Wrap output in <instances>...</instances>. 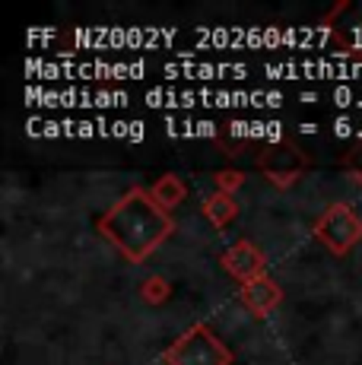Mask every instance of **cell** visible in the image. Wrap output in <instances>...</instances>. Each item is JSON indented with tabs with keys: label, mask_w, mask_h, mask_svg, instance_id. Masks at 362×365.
Instances as JSON below:
<instances>
[{
	"label": "cell",
	"mask_w": 362,
	"mask_h": 365,
	"mask_svg": "<svg viewBox=\"0 0 362 365\" xmlns=\"http://www.w3.org/2000/svg\"><path fill=\"white\" fill-rule=\"evenodd\" d=\"M99 232L121 251L128 261L140 264L152 248L169 238L172 232V216L152 200L150 191L143 187H130L115 207L99 220Z\"/></svg>",
	"instance_id": "obj_1"
},
{
	"label": "cell",
	"mask_w": 362,
	"mask_h": 365,
	"mask_svg": "<svg viewBox=\"0 0 362 365\" xmlns=\"http://www.w3.org/2000/svg\"><path fill=\"white\" fill-rule=\"evenodd\" d=\"M232 353L210 334V327L197 324L185 336H178L165 349V365H229Z\"/></svg>",
	"instance_id": "obj_2"
},
{
	"label": "cell",
	"mask_w": 362,
	"mask_h": 365,
	"mask_svg": "<svg viewBox=\"0 0 362 365\" xmlns=\"http://www.w3.org/2000/svg\"><path fill=\"white\" fill-rule=\"evenodd\" d=\"M315 235L321 238L333 255H346L362 238V220L346 203H333L331 210H324L321 220L315 222Z\"/></svg>",
	"instance_id": "obj_3"
},
{
	"label": "cell",
	"mask_w": 362,
	"mask_h": 365,
	"mask_svg": "<svg viewBox=\"0 0 362 365\" xmlns=\"http://www.w3.org/2000/svg\"><path fill=\"white\" fill-rule=\"evenodd\" d=\"M222 267L229 270V277H235L242 286H245V283H252V279L264 277L267 257H264L261 248H254L252 242H235L232 248L222 251Z\"/></svg>",
	"instance_id": "obj_4"
},
{
	"label": "cell",
	"mask_w": 362,
	"mask_h": 365,
	"mask_svg": "<svg viewBox=\"0 0 362 365\" xmlns=\"http://www.w3.org/2000/svg\"><path fill=\"white\" fill-rule=\"evenodd\" d=\"M242 302L248 305V312H252L254 318H264V314H270L283 302V289L264 273V277L242 286Z\"/></svg>",
	"instance_id": "obj_5"
},
{
	"label": "cell",
	"mask_w": 362,
	"mask_h": 365,
	"mask_svg": "<svg viewBox=\"0 0 362 365\" xmlns=\"http://www.w3.org/2000/svg\"><path fill=\"white\" fill-rule=\"evenodd\" d=\"M162 73L172 76V80H178V76H191V80H219V76H235V80H245L248 67L245 64H194V61H185V64H165Z\"/></svg>",
	"instance_id": "obj_6"
},
{
	"label": "cell",
	"mask_w": 362,
	"mask_h": 365,
	"mask_svg": "<svg viewBox=\"0 0 362 365\" xmlns=\"http://www.w3.org/2000/svg\"><path fill=\"white\" fill-rule=\"evenodd\" d=\"M261 172L267 175L274 185H292V181L302 175V159L296 156V150H289V146H283V150L276 153H267V156H261Z\"/></svg>",
	"instance_id": "obj_7"
},
{
	"label": "cell",
	"mask_w": 362,
	"mask_h": 365,
	"mask_svg": "<svg viewBox=\"0 0 362 365\" xmlns=\"http://www.w3.org/2000/svg\"><path fill=\"white\" fill-rule=\"evenodd\" d=\"M200 210H204V216H207V220H210L217 229H226L229 222L239 216V200H235L232 194L217 191V194H210V197L200 203Z\"/></svg>",
	"instance_id": "obj_8"
},
{
	"label": "cell",
	"mask_w": 362,
	"mask_h": 365,
	"mask_svg": "<svg viewBox=\"0 0 362 365\" xmlns=\"http://www.w3.org/2000/svg\"><path fill=\"white\" fill-rule=\"evenodd\" d=\"M150 194H152V200L159 203V207L169 213V210H175L181 200H185V194H187V187H185V181L178 178V175H162V178L156 181V185L150 187Z\"/></svg>",
	"instance_id": "obj_9"
},
{
	"label": "cell",
	"mask_w": 362,
	"mask_h": 365,
	"mask_svg": "<svg viewBox=\"0 0 362 365\" xmlns=\"http://www.w3.org/2000/svg\"><path fill=\"white\" fill-rule=\"evenodd\" d=\"M169 292H172V289H169V283H165L162 277H150V279L143 283L140 296H143L146 302H150V305H162V302L169 299Z\"/></svg>",
	"instance_id": "obj_10"
},
{
	"label": "cell",
	"mask_w": 362,
	"mask_h": 365,
	"mask_svg": "<svg viewBox=\"0 0 362 365\" xmlns=\"http://www.w3.org/2000/svg\"><path fill=\"white\" fill-rule=\"evenodd\" d=\"M242 185H245V178L239 172H217V187L222 194H235Z\"/></svg>",
	"instance_id": "obj_11"
},
{
	"label": "cell",
	"mask_w": 362,
	"mask_h": 365,
	"mask_svg": "<svg viewBox=\"0 0 362 365\" xmlns=\"http://www.w3.org/2000/svg\"><path fill=\"white\" fill-rule=\"evenodd\" d=\"M331 102L340 105V108H346V105H353V102H359V99H356V93H353L350 86H337V89L331 93Z\"/></svg>",
	"instance_id": "obj_12"
},
{
	"label": "cell",
	"mask_w": 362,
	"mask_h": 365,
	"mask_svg": "<svg viewBox=\"0 0 362 365\" xmlns=\"http://www.w3.org/2000/svg\"><path fill=\"white\" fill-rule=\"evenodd\" d=\"M331 128L337 137H353V133H356V121H353V118H337Z\"/></svg>",
	"instance_id": "obj_13"
},
{
	"label": "cell",
	"mask_w": 362,
	"mask_h": 365,
	"mask_svg": "<svg viewBox=\"0 0 362 365\" xmlns=\"http://www.w3.org/2000/svg\"><path fill=\"white\" fill-rule=\"evenodd\" d=\"M76 137H83V140L99 137V124L95 121H76Z\"/></svg>",
	"instance_id": "obj_14"
},
{
	"label": "cell",
	"mask_w": 362,
	"mask_h": 365,
	"mask_svg": "<svg viewBox=\"0 0 362 365\" xmlns=\"http://www.w3.org/2000/svg\"><path fill=\"white\" fill-rule=\"evenodd\" d=\"M194 137L213 140V137H217V124H213V121H194Z\"/></svg>",
	"instance_id": "obj_15"
},
{
	"label": "cell",
	"mask_w": 362,
	"mask_h": 365,
	"mask_svg": "<svg viewBox=\"0 0 362 365\" xmlns=\"http://www.w3.org/2000/svg\"><path fill=\"white\" fill-rule=\"evenodd\" d=\"M229 137H252V121H232L229 124Z\"/></svg>",
	"instance_id": "obj_16"
},
{
	"label": "cell",
	"mask_w": 362,
	"mask_h": 365,
	"mask_svg": "<svg viewBox=\"0 0 362 365\" xmlns=\"http://www.w3.org/2000/svg\"><path fill=\"white\" fill-rule=\"evenodd\" d=\"M267 143H283V124L267 121Z\"/></svg>",
	"instance_id": "obj_17"
},
{
	"label": "cell",
	"mask_w": 362,
	"mask_h": 365,
	"mask_svg": "<svg viewBox=\"0 0 362 365\" xmlns=\"http://www.w3.org/2000/svg\"><path fill=\"white\" fill-rule=\"evenodd\" d=\"M146 124L143 121H130V128H128V140H130V143H140V140L146 137Z\"/></svg>",
	"instance_id": "obj_18"
},
{
	"label": "cell",
	"mask_w": 362,
	"mask_h": 365,
	"mask_svg": "<svg viewBox=\"0 0 362 365\" xmlns=\"http://www.w3.org/2000/svg\"><path fill=\"white\" fill-rule=\"evenodd\" d=\"M41 137H64V124L61 121H45V133Z\"/></svg>",
	"instance_id": "obj_19"
},
{
	"label": "cell",
	"mask_w": 362,
	"mask_h": 365,
	"mask_svg": "<svg viewBox=\"0 0 362 365\" xmlns=\"http://www.w3.org/2000/svg\"><path fill=\"white\" fill-rule=\"evenodd\" d=\"M128 128H130V121H111V137H124V140H128Z\"/></svg>",
	"instance_id": "obj_20"
},
{
	"label": "cell",
	"mask_w": 362,
	"mask_h": 365,
	"mask_svg": "<svg viewBox=\"0 0 362 365\" xmlns=\"http://www.w3.org/2000/svg\"><path fill=\"white\" fill-rule=\"evenodd\" d=\"M283 105V93H267V108H280Z\"/></svg>",
	"instance_id": "obj_21"
},
{
	"label": "cell",
	"mask_w": 362,
	"mask_h": 365,
	"mask_svg": "<svg viewBox=\"0 0 362 365\" xmlns=\"http://www.w3.org/2000/svg\"><path fill=\"white\" fill-rule=\"evenodd\" d=\"M64 124V137H76V121H61Z\"/></svg>",
	"instance_id": "obj_22"
},
{
	"label": "cell",
	"mask_w": 362,
	"mask_h": 365,
	"mask_svg": "<svg viewBox=\"0 0 362 365\" xmlns=\"http://www.w3.org/2000/svg\"><path fill=\"white\" fill-rule=\"evenodd\" d=\"M299 130L302 133H318V124H299Z\"/></svg>",
	"instance_id": "obj_23"
},
{
	"label": "cell",
	"mask_w": 362,
	"mask_h": 365,
	"mask_svg": "<svg viewBox=\"0 0 362 365\" xmlns=\"http://www.w3.org/2000/svg\"><path fill=\"white\" fill-rule=\"evenodd\" d=\"M315 99H318V96H315V93H302V102H305V105H311V102H315Z\"/></svg>",
	"instance_id": "obj_24"
}]
</instances>
